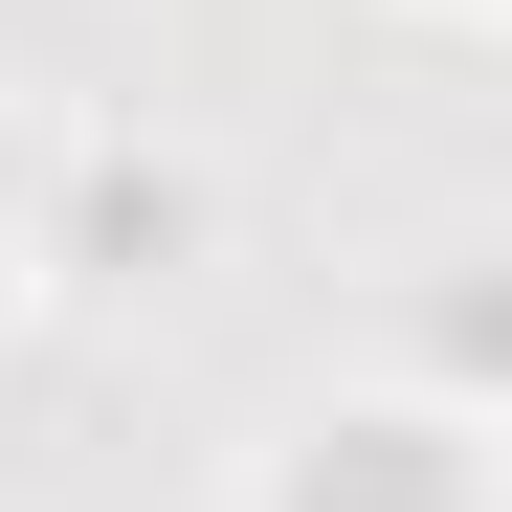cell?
I'll return each mask as SVG.
<instances>
[{"mask_svg":"<svg viewBox=\"0 0 512 512\" xmlns=\"http://www.w3.org/2000/svg\"><path fill=\"white\" fill-rule=\"evenodd\" d=\"M179 223H201L179 179H134V156H90V223H67V245H90V268L134 290V245H156V268H179Z\"/></svg>","mask_w":512,"mask_h":512,"instance_id":"6da1fadb","label":"cell"}]
</instances>
